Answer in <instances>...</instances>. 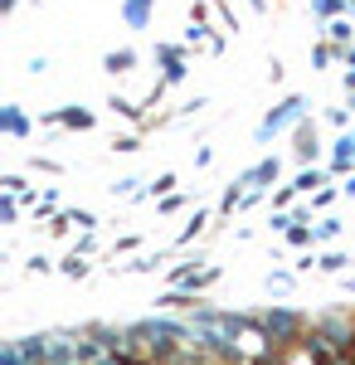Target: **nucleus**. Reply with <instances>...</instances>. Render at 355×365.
<instances>
[{"label": "nucleus", "instance_id": "f257e3e1", "mask_svg": "<svg viewBox=\"0 0 355 365\" xmlns=\"http://www.w3.org/2000/svg\"><path fill=\"white\" fill-rule=\"evenodd\" d=\"M63 273H73V278H83V273H88V263H83V258H68V263H63Z\"/></svg>", "mask_w": 355, "mask_h": 365}, {"label": "nucleus", "instance_id": "f03ea898", "mask_svg": "<svg viewBox=\"0 0 355 365\" xmlns=\"http://www.w3.org/2000/svg\"><path fill=\"white\" fill-rule=\"evenodd\" d=\"M127 15H132V20H141V15H146V0H132V5H127Z\"/></svg>", "mask_w": 355, "mask_h": 365}]
</instances>
